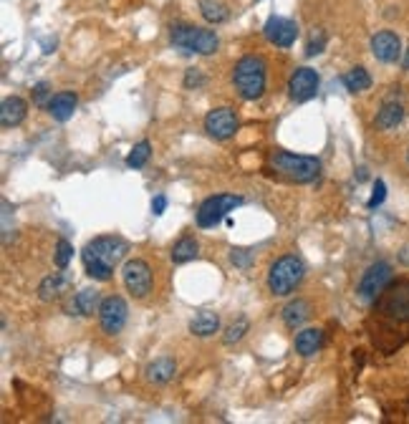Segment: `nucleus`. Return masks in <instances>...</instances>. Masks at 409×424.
<instances>
[{
  "instance_id": "obj_35",
  "label": "nucleus",
  "mask_w": 409,
  "mask_h": 424,
  "mask_svg": "<svg viewBox=\"0 0 409 424\" xmlns=\"http://www.w3.org/2000/svg\"><path fill=\"white\" fill-rule=\"evenodd\" d=\"M164 210H167V197H164V195H157V197L152 200V212H155V215H162Z\"/></svg>"
},
{
  "instance_id": "obj_20",
  "label": "nucleus",
  "mask_w": 409,
  "mask_h": 424,
  "mask_svg": "<svg viewBox=\"0 0 409 424\" xmlns=\"http://www.w3.org/2000/svg\"><path fill=\"white\" fill-rule=\"evenodd\" d=\"M174 372H177V366H174V361L169 359V356H159V359H155L150 366H147V379H150L152 384H167L169 379L174 377Z\"/></svg>"
},
{
  "instance_id": "obj_11",
  "label": "nucleus",
  "mask_w": 409,
  "mask_h": 424,
  "mask_svg": "<svg viewBox=\"0 0 409 424\" xmlns=\"http://www.w3.org/2000/svg\"><path fill=\"white\" fill-rule=\"evenodd\" d=\"M263 33H265V38L273 43V46L288 48V46H293L296 38H298V23H296V21H291V18L271 16L268 21H265Z\"/></svg>"
},
{
  "instance_id": "obj_1",
  "label": "nucleus",
  "mask_w": 409,
  "mask_h": 424,
  "mask_svg": "<svg viewBox=\"0 0 409 424\" xmlns=\"http://www.w3.org/2000/svg\"><path fill=\"white\" fill-rule=\"evenodd\" d=\"M129 253V243L119 235H101L94 238L84 245L81 250V260L86 268V275L94 280H109L114 268L124 260V256Z\"/></svg>"
},
{
  "instance_id": "obj_28",
  "label": "nucleus",
  "mask_w": 409,
  "mask_h": 424,
  "mask_svg": "<svg viewBox=\"0 0 409 424\" xmlns=\"http://www.w3.org/2000/svg\"><path fill=\"white\" fill-rule=\"evenodd\" d=\"M248 319H237L235 323L230 326V328H228V331H225V338L223 341L228 343V346H232V343H237L240 341L242 336H245V333H248Z\"/></svg>"
},
{
  "instance_id": "obj_29",
  "label": "nucleus",
  "mask_w": 409,
  "mask_h": 424,
  "mask_svg": "<svg viewBox=\"0 0 409 424\" xmlns=\"http://www.w3.org/2000/svg\"><path fill=\"white\" fill-rule=\"evenodd\" d=\"M71 258H74V245H71L69 240L61 238V240L56 243V265L61 268V270H64V268L71 263Z\"/></svg>"
},
{
  "instance_id": "obj_4",
  "label": "nucleus",
  "mask_w": 409,
  "mask_h": 424,
  "mask_svg": "<svg viewBox=\"0 0 409 424\" xmlns=\"http://www.w3.org/2000/svg\"><path fill=\"white\" fill-rule=\"evenodd\" d=\"M303 260L298 256H283L268 270V288L273 296H291L303 280Z\"/></svg>"
},
{
  "instance_id": "obj_22",
  "label": "nucleus",
  "mask_w": 409,
  "mask_h": 424,
  "mask_svg": "<svg viewBox=\"0 0 409 424\" xmlns=\"http://www.w3.org/2000/svg\"><path fill=\"white\" fill-rule=\"evenodd\" d=\"M402 119H404V106L397 104V101H386V104L379 109V114H376V129L389 132V129L399 127Z\"/></svg>"
},
{
  "instance_id": "obj_5",
  "label": "nucleus",
  "mask_w": 409,
  "mask_h": 424,
  "mask_svg": "<svg viewBox=\"0 0 409 424\" xmlns=\"http://www.w3.org/2000/svg\"><path fill=\"white\" fill-rule=\"evenodd\" d=\"M169 41H172V46L182 48L185 53H200V56H213L220 46L218 35L213 30L197 28V25H187V23L172 25Z\"/></svg>"
},
{
  "instance_id": "obj_30",
  "label": "nucleus",
  "mask_w": 409,
  "mask_h": 424,
  "mask_svg": "<svg viewBox=\"0 0 409 424\" xmlns=\"http://www.w3.org/2000/svg\"><path fill=\"white\" fill-rule=\"evenodd\" d=\"M323 48H326V33L316 30V33L311 35V41H308V46H306V56H318Z\"/></svg>"
},
{
  "instance_id": "obj_27",
  "label": "nucleus",
  "mask_w": 409,
  "mask_h": 424,
  "mask_svg": "<svg viewBox=\"0 0 409 424\" xmlns=\"http://www.w3.org/2000/svg\"><path fill=\"white\" fill-rule=\"evenodd\" d=\"M150 154H152V144H150V142H139V144L134 147L132 151H129L127 164L132 169H142L147 164V159H150Z\"/></svg>"
},
{
  "instance_id": "obj_13",
  "label": "nucleus",
  "mask_w": 409,
  "mask_h": 424,
  "mask_svg": "<svg viewBox=\"0 0 409 424\" xmlns=\"http://www.w3.org/2000/svg\"><path fill=\"white\" fill-rule=\"evenodd\" d=\"M318 91V74L308 66H301L293 71V76L288 79V93L296 104H303V101L313 99Z\"/></svg>"
},
{
  "instance_id": "obj_21",
  "label": "nucleus",
  "mask_w": 409,
  "mask_h": 424,
  "mask_svg": "<svg viewBox=\"0 0 409 424\" xmlns=\"http://www.w3.org/2000/svg\"><path fill=\"white\" fill-rule=\"evenodd\" d=\"M308 316H311V306L303 298H296V301H291L288 306L283 308V323L288 328H298L301 323L308 321Z\"/></svg>"
},
{
  "instance_id": "obj_2",
  "label": "nucleus",
  "mask_w": 409,
  "mask_h": 424,
  "mask_svg": "<svg viewBox=\"0 0 409 424\" xmlns=\"http://www.w3.org/2000/svg\"><path fill=\"white\" fill-rule=\"evenodd\" d=\"M265 76H268V66L260 56H242L232 69V84L242 99L255 101L265 91Z\"/></svg>"
},
{
  "instance_id": "obj_34",
  "label": "nucleus",
  "mask_w": 409,
  "mask_h": 424,
  "mask_svg": "<svg viewBox=\"0 0 409 424\" xmlns=\"http://www.w3.org/2000/svg\"><path fill=\"white\" fill-rule=\"evenodd\" d=\"M46 93H48V84H46V81L35 84V86H33V99H35V104H38V106L46 104Z\"/></svg>"
},
{
  "instance_id": "obj_36",
  "label": "nucleus",
  "mask_w": 409,
  "mask_h": 424,
  "mask_svg": "<svg viewBox=\"0 0 409 424\" xmlns=\"http://www.w3.org/2000/svg\"><path fill=\"white\" fill-rule=\"evenodd\" d=\"M402 69L404 71H409V48L404 51V59H402Z\"/></svg>"
},
{
  "instance_id": "obj_15",
  "label": "nucleus",
  "mask_w": 409,
  "mask_h": 424,
  "mask_svg": "<svg viewBox=\"0 0 409 424\" xmlns=\"http://www.w3.org/2000/svg\"><path fill=\"white\" fill-rule=\"evenodd\" d=\"M76 106H79V96L74 91H58L56 96L48 99L46 109L56 122H69L74 117Z\"/></svg>"
},
{
  "instance_id": "obj_17",
  "label": "nucleus",
  "mask_w": 409,
  "mask_h": 424,
  "mask_svg": "<svg viewBox=\"0 0 409 424\" xmlns=\"http://www.w3.org/2000/svg\"><path fill=\"white\" fill-rule=\"evenodd\" d=\"M26 114H28V104L21 96H8L0 104V124H3V129L18 127L26 119Z\"/></svg>"
},
{
  "instance_id": "obj_10",
  "label": "nucleus",
  "mask_w": 409,
  "mask_h": 424,
  "mask_svg": "<svg viewBox=\"0 0 409 424\" xmlns=\"http://www.w3.org/2000/svg\"><path fill=\"white\" fill-rule=\"evenodd\" d=\"M124 285H127V291L132 293L134 298H145L147 293L152 291V268L147 265L145 260H139V258H132V260L124 263Z\"/></svg>"
},
{
  "instance_id": "obj_6",
  "label": "nucleus",
  "mask_w": 409,
  "mask_h": 424,
  "mask_svg": "<svg viewBox=\"0 0 409 424\" xmlns=\"http://www.w3.org/2000/svg\"><path fill=\"white\" fill-rule=\"evenodd\" d=\"M374 314L389 323H409V280L394 283L376 298Z\"/></svg>"
},
{
  "instance_id": "obj_32",
  "label": "nucleus",
  "mask_w": 409,
  "mask_h": 424,
  "mask_svg": "<svg viewBox=\"0 0 409 424\" xmlns=\"http://www.w3.org/2000/svg\"><path fill=\"white\" fill-rule=\"evenodd\" d=\"M230 260L235 263L237 268H248L250 263H253V253L250 250H242V248H232L230 250Z\"/></svg>"
},
{
  "instance_id": "obj_14",
  "label": "nucleus",
  "mask_w": 409,
  "mask_h": 424,
  "mask_svg": "<svg viewBox=\"0 0 409 424\" xmlns=\"http://www.w3.org/2000/svg\"><path fill=\"white\" fill-rule=\"evenodd\" d=\"M371 53L381 64H394L402 56V41L394 30H379L371 35Z\"/></svg>"
},
{
  "instance_id": "obj_31",
  "label": "nucleus",
  "mask_w": 409,
  "mask_h": 424,
  "mask_svg": "<svg viewBox=\"0 0 409 424\" xmlns=\"http://www.w3.org/2000/svg\"><path fill=\"white\" fill-rule=\"evenodd\" d=\"M384 200H386V185H384L381 180H376V182H374V195L369 197L366 207H369V210H376L381 202H384Z\"/></svg>"
},
{
  "instance_id": "obj_7",
  "label": "nucleus",
  "mask_w": 409,
  "mask_h": 424,
  "mask_svg": "<svg viewBox=\"0 0 409 424\" xmlns=\"http://www.w3.org/2000/svg\"><path fill=\"white\" fill-rule=\"evenodd\" d=\"M240 205L242 197H237V195H215V197H208L200 205V210H197V225L205 227V230L215 227L228 212H232Z\"/></svg>"
},
{
  "instance_id": "obj_33",
  "label": "nucleus",
  "mask_w": 409,
  "mask_h": 424,
  "mask_svg": "<svg viewBox=\"0 0 409 424\" xmlns=\"http://www.w3.org/2000/svg\"><path fill=\"white\" fill-rule=\"evenodd\" d=\"M185 86L192 88V86H205V76L200 74V69H190L185 76Z\"/></svg>"
},
{
  "instance_id": "obj_24",
  "label": "nucleus",
  "mask_w": 409,
  "mask_h": 424,
  "mask_svg": "<svg viewBox=\"0 0 409 424\" xmlns=\"http://www.w3.org/2000/svg\"><path fill=\"white\" fill-rule=\"evenodd\" d=\"M197 253H200V245H197L195 238H190V235H185V238H179L177 243H174L172 248V263H177V265H182V263H190L197 258Z\"/></svg>"
},
{
  "instance_id": "obj_3",
  "label": "nucleus",
  "mask_w": 409,
  "mask_h": 424,
  "mask_svg": "<svg viewBox=\"0 0 409 424\" xmlns=\"http://www.w3.org/2000/svg\"><path fill=\"white\" fill-rule=\"evenodd\" d=\"M271 167L278 175L291 182H313L321 175V162L316 157H303V154H291V151H276L271 154Z\"/></svg>"
},
{
  "instance_id": "obj_23",
  "label": "nucleus",
  "mask_w": 409,
  "mask_h": 424,
  "mask_svg": "<svg viewBox=\"0 0 409 424\" xmlns=\"http://www.w3.org/2000/svg\"><path fill=\"white\" fill-rule=\"evenodd\" d=\"M323 346V333L318 328H306L296 336V351L301 356H313Z\"/></svg>"
},
{
  "instance_id": "obj_16",
  "label": "nucleus",
  "mask_w": 409,
  "mask_h": 424,
  "mask_svg": "<svg viewBox=\"0 0 409 424\" xmlns=\"http://www.w3.org/2000/svg\"><path fill=\"white\" fill-rule=\"evenodd\" d=\"M71 288V275L66 273H53L48 278L40 280L38 285V298L40 301H58V298H64V293H69Z\"/></svg>"
},
{
  "instance_id": "obj_26",
  "label": "nucleus",
  "mask_w": 409,
  "mask_h": 424,
  "mask_svg": "<svg viewBox=\"0 0 409 424\" xmlns=\"http://www.w3.org/2000/svg\"><path fill=\"white\" fill-rule=\"evenodd\" d=\"M200 13L208 23H223L228 21V6L223 0H200Z\"/></svg>"
},
{
  "instance_id": "obj_19",
  "label": "nucleus",
  "mask_w": 409,
  "mask_h": 424,
  "mask_svg": "<svg viewBox=\"0 0 409 424\" xmlns=\"http://www.w3.org/2000/svg\"><path fill=\"white\" fill-rule=\"evenodd\" d=\"M218 328H220V316L213 314V311H200L190 321V333H195L200 338L213 336V333H218Z\"/></svg>"
},
{
  "instance_id": "obj_12",
  "label": "nucleus",
  "mask_w": 409,
  "mask_h": 424,
  "mask_svg": "<svg viewBox=\"0 0 409 424\" xmlns=\"http://www.w3.org/2000/svg\"><path fill=\"white\" fill-rule=\"evenodd\" d=\"M205 132L213 137V139H230L232 134L237 132V117L235 111L228 109V106H220V109L208 111L205 117Z\"/></svg>"
},
{
  "instance_id": "obj_25",
  "label": "nucleus",
  "mask_w": 409,
  "mask_h": 424,
  "mask_svg": "<svg viewBox=\"0 0 409 424\" xmlns=\"http://www.w3.org/2000/svg\"><path fill=\"white\" fill-rule=\"evenodd\" d=\"M341 81H344L346 91L362 93V91H366V88L371 86V76H369V71H366V69H362V66H357V69L346 71L344 79H341Z\"/></svg>"
},
{
  "instance_id": "obj_37",
  "label": "nucleus",
  "mask_w": 409,
  "mask_h": 424,
  "mask_svg": "<svg viewBox=\"0 0 409 424\" xmlns=\"http://www.w3.org/2000/svg\"><path fill=\"white\" fill-rule=\"evenodd\" d=\"M407 162H409V151H407Z\"/></svg>"
},
{
  "instance_id": "obj_18",
  "label": "nucleus",
  "mask_w": 409,
  "mask_h": 424,
  "mask_svg": "<svg viewBox=\"0 0 409 424\" xmlns=\"http://www.w3.org/2000/svg\"><path fill=\"white\" fill-rule=\"evenodd\" d=\"M99 308H101V293L94 291V288H84V291L76 293V298L66 306V311H74L76 316H94L99 314Z\"/></svg>"
},
{
  "instance_id": "obj_9",
  "label": "nucleus",
  "mask_w": 409,
  "mask_h": 424,
  "mask_svg": "<svg viewBox=\"0 0 409 424\" xmlns=\"http://www.w3.org/2000/svg\"><path fill=\"white\" fill-rule=\"evenodd\" d=\"M127 319H129V306L121 296H109L101 301V308H99V323H101L104 333H109V336L119 333L121 328H124V323H127Z\"/></svg>"
},
{
  "instance_id": "obj_8",
  "label": "nucleus",
  "mask_w": 409,
  "mask_h": 424,
  "mask_svg": "<svg viewBox=\"0 0 409 424\" xmlns=\"http://www.w3.org/2000/svg\"><path fill=\"white\" fill-rule=\"evenodd\" d=\"M392 283V265L384 260L369 265V270L364 273L362 283H359V298L362 301H376L381 293L386 291V285Z\"/></svg>"
}]
</instances>
